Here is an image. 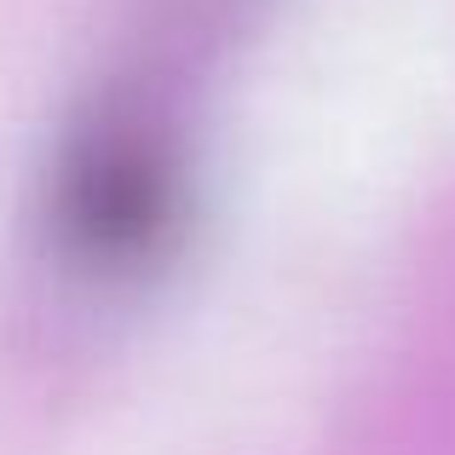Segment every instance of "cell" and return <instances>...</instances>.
Listing matches in <instances>:
<instances>
[{
    "label": "cell",
    "instance_id": "6da1fadb",
    "mask_svg": "<svg viewBox=\"0 0 455 455\" xmlns=\"http://www.w3.org/2000/svg\"><path fill=\"white\" fill-rule=\"evenodd\" d=\"M179 162L145 122H99L64 150L52 173V248L87 277H139L179 236Z\"/></svg>",
    "mask_w": 455,
    "mask_h": 455
}]
</instances>
